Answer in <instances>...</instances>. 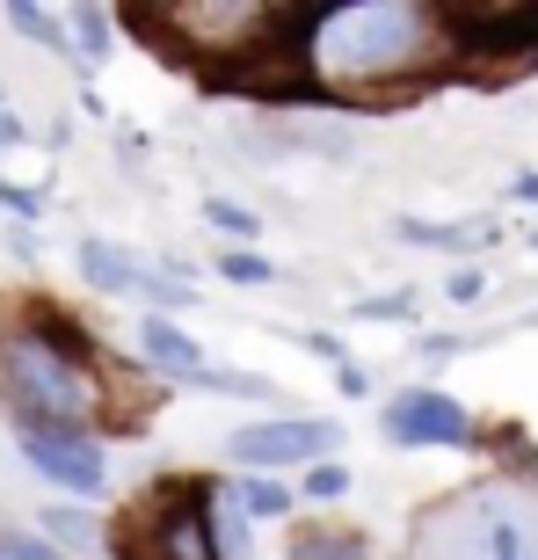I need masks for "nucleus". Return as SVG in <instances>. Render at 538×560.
Returning a JSON list of instances; mask_svg holds the SVG:
<instances>
[{"label": "nucleus", "instance_id": "nucleus-15", "mask_svg": "<svg viewBox=\"0 0 538 560\" xmlns=\"http://www.w3.org/2000/svg\"><path fill=\"white\" fill-rule=\"evenodd\" d=\"M219 270H226L233 284H269V262H262V255H226Z\"/></svg>", "mask_w": 538, "mask_h": 560}, {"label": "nucleus", "instance_id": "nucleus-19", "mask_svg": "<svg viewBox=\"0 0 538 560\" xmlns=\"http://www.w3.org/2000/svg\"><path fill=\"white\" fill-rule=\"evenodd\" d=\"M452 299H458V306H473V299H480V270H458L452 277Z\"/></svg>", "mask_w": 538, "mask_h": 560}, {"label": "nucleus", "instance_id": "nucleus-20", "mask_svg": "<svg viewBox=\"0 0 538 560\" xmlns=\"http://www.w3.org/2000/svg\"><path fill=\"white\" fill-rule=\"evenodd\" d=\"M517 197H524V205H538V175H524V183H517Z\"/></svg>", "mask_w": 538, "mask_h": 560}, {"label": "nucleus", "instance_id": "nucleus-12", "mask_svg": "<svg viewBox=\"0 0 538 560\" xmlns=\"http://www.w3.org/2000/svg\"><path fill=\"white\" fill-rule=\"evenodd\" d=\"M0 560H66V553L44 546V539H30V532H0Z\"/></svg>", "mask_w": 538, "mask_h": 560}, {"label": "nucleus", "instance_id": "nucleus-7", "mask_svg": "<svg viewBox=\"0 0 538 560\" xmlns=\"http://www.w3.org/2000/svg\"><path fill=\"white\" fill-rule=\"evenodd\" d=\"M386 436H394V444H466L473 422L444 394H400L394 408H386Z\"/></svg>", "mask_w": 538, "mask_h": 560}, {"label": "nucleus", "instance_id": "nucleus-3", "mask_svg": "<svg viewBox=\"0 0 538 560\" xmlns=\"http://www.w3.org/2000/svg\"><path fill=\"white\" fill-rule=\"evenodd\" d=\"M414 560H538V517L517 495H458L430 510Z\"/></svg>", "mask_w": 538, "mask_h": 560}, {"label": "nucleus", "instance_id": "nucleus-13", "mask_svg": "<svg viewBox=\"0 0 538 560\" xmlns=\"http://www.w3.org/2000/svg\"><path fill=\"white\" fill-rule=\"evenodd\" d=\"M241 502H248L255 517H284V510H291L284 488H269V480H241Z\"/></svg>", "mask_w": 538, "mask_h": 560}, {"label": "nucleus", "instance_id": "nucleus-4", "mask_svg": "<svg viewBox=\"0 0 538 560\" xmlns=\"http://www.w3.org/2000/svg\"><path fill=\"white\" fill-rule=\"evenodd\" d=\"M117 560H219L211 532V488L204 480H167L117 524Z\"/></svg>", "mask_w": 538, "mask_h": 560}, {"label": "nucleus", "instance_id": "nucleus-14", "mask_svg": "<svg viewBox=\"0 0 538 560\" xmlns=\"http://www.w3.org/2000/svg\"><path fill=\"white\" fill-rule=\"evenodd\" d=\"M73 30H81V59H103V15L95 8H73Z\"/></svg>", "mask_w": 538, "mask_h": 560}, {"label": "nucleus", "instance_id": "nucleus-9", "mask_svg": "<svg viewBox=\"0 0 538 560\" xmlns=\"http://www.w3.org/2000/svg\"><path fill=\"white\" fill-rule=\"evenodd\" d=\"M145 357L161 364V372H204V357H197V342H189L175 320H145Z\"/></svg>", "mask_w": 538, "mask_h": 560}, {"label": "nucleus", "instance_id": "nucleus-6", "mask_svg": "<svg viewBox=\"0 0 538 560\" xmlns=\"http://www.w3.org/2000/svg\"><path fill=\"white\" fill-rule=\"evenodd\" d=\"M22 452H30V466H37L44 480H59L66 495H95L109 480L95 436H81V430H22Z\"/></svg>", "mask_w": 538, "mask_h": 560}, {"label": "nucleus", "instance_id": "nucleus-16", "mask_svg": "<svg viewBox=\"0 0 538 560\" xmlns=\"http://www.w3.org/2000/svg\"><path fill=\"white\" fill-rule=\"evenodd\" d=\"M342 488H350V474H342V466H313V474H306V495H320V502H335Z\"/></svg>", "mask_w": 538, "mask_h": 560}, {"label": "nucleus", "instance_id": "nucleus-11", "mask_svg": "<svg viewBox=\"0 0 538 560\" xmlns=\"http://www.w3.org/2000/svg\"><path fill=\"white\" fill-rule=\"evenodd\" d=\"M204 219H211L219 233H233V241H255V233H262V226H255V211L226 205V197H211V205H204Z\"/></svg>", "mask_w": 538, "mask_h": 560}, {"label": "nucleus", "instance_id": "nucleus-18", "mask_svg": "<svg viewBox=\"0 0 538 560\" xmlns=\"http://www.w3.org/2000/svg\"><path fill=\"white\" fill-rule=\"evenodd\" d=\"M8 22L30 30V37H51V15H44V8H8Z\"/></svg>", "mask_w": 538, "mask_h": 560}, {"label": "nucleus", "instance_id": "nucleus-8", "mask_svg": "<svg viewBox=\"0 0 538 560\" xmlns=\"http://www.w3.org/2000/svg\"><path fill=\"white\" fill-rule=\"evenodd\" d=\"M81 277H87V284H103V291H139V299H189L183 284H161L139 255L109 248V241H87V248H81Z\"/></svg>", "mask_w": 538, "mask_h": 560}, {"label": "nucleus", "instance_id": "nucleus-5", "mask_svg": "<svg viewBox=\"0 0 538 560\" xmlns=\"http://www.w3.org/2000/svg\"><path fill=\"white\" fill-rule=\"evenodd\" d=\"M328 452H335V422H320V416L233 430V458H248V466H306V458H328Z\"/></svg>", "mask_w": 538, "mask_h": 560}, {"label": "nucleus", "instance_id": "nucleus-1", "mask_svg": "<svg viewBox=\"0 0 538 560\" xmlns=\"http://www.w3.org/2000/svg\"><path fill=\"white\" fill-rule=\"evenodd\" d=\"M306 30H313V66L342 88H378V81H394V73H414L436 51V37H444L436 8H408V0L328 8Z\"/></svg>", "mask_w": 538, "mask_h": 560}, {"label": "nucleus", "instance_id": "nucleus-17", "mask_svg": "<svg viewBox=\"0 0 538 560\" xmlns=\"http://www.w3.org/2000/svg\"><path fill=\"white\" fill-rule=\"evenodd\" d=\"M51 532H59L66 546H95V532H87V517H66V510L51 517Z\"/></svg>", "mask_w": 538, "mask_h": 560}, {"label": "nucleus", "instance_id": "nucleus-2", "mask_svg": "<svg viewBox=\"0 0 538 560\" xmlns=\"http://www.w3.org/2000/svg\"><path fill=\"white\" fill-rule=\"evenodd\" d=\"M0 394L15 400L22 430H81L95 416V378L73 328H8L0 335Z\"/></svg>", "mask_w": 538, "mask_h": 560}, {"label": "nucleus", "instance_id": "nucleus-10", "mask_svg": "<svg viewBox=\"0 0 538 560\" xmlns=\"http://www.w3.org/2000/svg\"><path fill=\"white\" fill-rule=\"evenodd\" d=\"M291 560H372L356 532H299L291 539Z\"/></svg>", "mask_w": 538, "mask_h": 560}]
</instances>
